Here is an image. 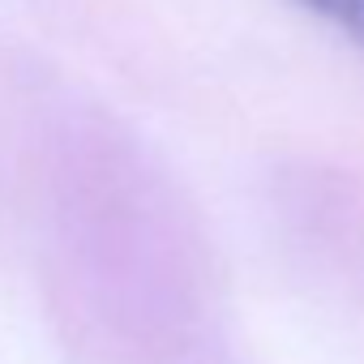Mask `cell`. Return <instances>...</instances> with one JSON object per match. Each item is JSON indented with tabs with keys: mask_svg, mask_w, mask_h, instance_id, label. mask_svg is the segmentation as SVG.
<instances>
[{
	"mask_svg": "<svg viewBox=\"0 0 364 364\" xmlns=\"http://www.w3.org/2000/svg\"><path fill=\"white\" fill-rule=\"evenodd\" d=\"M296 5L321 18L326 26H334L347 43L364 52V0H296Z\"/></svg>",
	"mask_w": 364,
	"mask_h": 364,
	"instance_id": "cell-1",
	"label": "cell"
}]
</instances>
